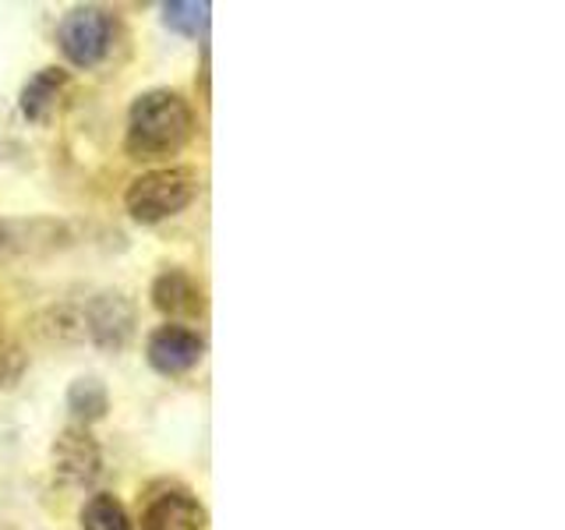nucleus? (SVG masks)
<instances>
[{"mask_svg":"<svg viewBox=\"0 0 565 530\" xmlns=\"http://www.w3.org/2000/svg\"><path fill=\"white\" fill-rule=\"evenodd\" d=\"M194 194H199V177H194V170L163 167V170H149L135 177L128 194H124V202H128V212L138 223H159L188 209Z\"/></svg>","mask_w":565,"mask_h":530,"instance_id":"obj_2","label":"nucleus"},{"mask_svg":"<svg viewBox=\"0 0 565 530\" xmlns=\"http://www.w3.org/2000/svg\"><path fill=\"white\" fill-rule=\"evenodd\" d=\"M205 509L188 491H163L141 512V530H202Z\"/></svg>","mask_w":565,"mask_h":530,"instance_id":"obj_8","label":"nucleus"},{"mask_svg":"<svg viewBox=\"0 0 565 530\" xmlns=\"http://www.w3.org/2000/svg\"><path fill=\"white\" fill-rule=\"evenodd\" d=\"M82 530H131V517L114 495H93L82 509Z\"/></svg>","mask_w":565,"mask_h":530,"instance_id":"obj_12","label":"nucleus"},{"mask_svg":"<svg viewBox=\"0 0 565 530\" xmlns=\"http://www.w3.org/2000/svg\"><path fill=\"white\" fill-rule=\"evenodd\" d=\"M149 364L159 371V375H184L194 364L202 361L205 353V340L188 326H159L149 336Z\"/></svg>","mask_w":565,"mask_h":530,"instance_id":"obj_4","label":"nucleus"},{"mask_svg":"<svg viewBox=\"0 0 565 530\" xmlns=\"http://www.w3.org/2000/svg\"><path fill=\"white\" fill-rule=\"evenodd\" d=\"M163 18L173 32L188 35V40H205L212 4L209 0H173V4L163 8Z\"/></svg>","mask_w":565,"mask_h":530,"instance_id":"obj_10","label":"nucleus"},{"mask_svg":"<svg viewBox=\"0 0 565 530\" xmlns=\"http://www.w3.org/2000/svg\"><path fill=\"white\" fill-rule=\"evenodd\" d=\"M67 85V75L57 67H43L40 75H32L29 85L22 88V114L29 120H46L53 114V106H57L61 93Z\"/></svg>","mask_w":565,"mask_h":530,"instance_id":"obj_9","label":"nucleus"},{"mask_svg":"<svg viewBox=\"0 0 565 530\" xmlns=\"http://www.w3.org/2000/svg\"><path fill=\"white\" fill-rule=\"evenodd\" d=\"M114 18L99 11V8H78L71 11L61 29H57V43L61 53L75 64V67H96L114 46Z\"/></svg>","mask_w":565,"mask_h":530,"instance_id":"obj_3","label":"nucleus"},{"mask_svg":"<svg viewBox=\"0 0 565 530\" xmlns=\"http://www.w3.org/2000/svg\"><path fill=\"white\" fill-rule=\"evenodd\" d=\"M110 406V396H106V385L99 379H75L67 389V411L78 421H99Z\"/></svg>","mask_w":565,"mask_h":530,"instance_id":"obj_11","label":"nucleus"},{"mask_svg":"<svg viewBox=\"0 0 565 530\" xmlns=\"http://www.w3.org/2000/svg\"><path fill=\"white\" fill-rule=\"evenodd\" d=\"M152 305L156 311H163L173 326H181V322H191V318H202L205 290L199 287V279L188 276L184 269H167L152 283Z\"/></svg>","mask_w":565,"mask_h":530,"instance_id":"obj_7","label":"nucleus"},{"mask_svg":"<svg viewBox=\"0 0 565 530\" xmlns=\"http://www.w3.org/2000/svg\"><path fill=\"white\" fill-rule=\"evenodd\" d=\"M11 247V226L8 223H0V255H4Z\"/></svg>","mask_w":565,"mask_h":530,"instance_id":"obj_13","label":"nucleus"},{"mask_svg":"<svg viewBox=\"0 0 565 530\" xmlns=\"http://www.w3.org/2000/svg\"><path fill=\"white\" fill-rule=\"evenodd\" d=\"M191 131L194 117L188 99L181 93H170V88H152V93L131 103L124 146L135 159H163L181 152Z\"/></svg>","mask_w":565,"mask_h":530,"instance_id":"obj_1","label":"nucleus"},{"mask_svg":"<svg viewBox=\"0 0 565 530\" xmlns=\"http://www.w3.org/2000/svg\"><path fill=\"white\" fill-rule=\"evenodd\" d=\"M82 322H85V332L93 336V343L106 350H120L135 329V308L124 294H99L93 305L85 308Z\"/></svg>","mask_w":565,"mask_h":530,"instance_id":"obj_6","label":"nucleus"},{"mask_svg":"<svg viewBox=\"0 0 565 530\" xmlns=\"http://www.w3.org/2000/svg\"><path fill=\"white\" fill-rule=\"evenodd\" d=\"M53 470L67 485H93L103 474V449L85 428H67L53 442Z\"/></svg>","mask_w":565,"mask_h":530,"instance_id":"obj_5","label":"nucleus"}]
</instances>
